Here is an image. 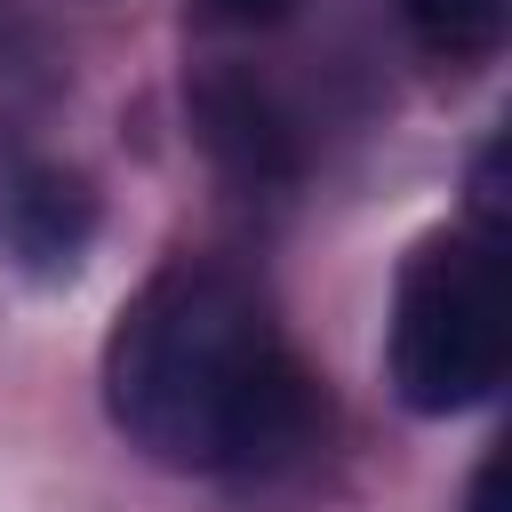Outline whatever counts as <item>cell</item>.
<instances>
[{
  "instance_id": "obj_1",
  "label": "cell",
  "mask_w": 512,
  "mask_h": 512,
  "mask_svg": "<svg viewBox=\"0 0 512 512\" xmlns=\"http://www.w3.org/2000/svg\"><path fill=\"white\" fill-rule=\"evenodd\" d=\"M104 416L168 472H272L312 440V376L240 272L176 256L104 336Z\"/></svg>"
},
{
  "instance_id": "obj_6",
  "label": "cell",
  "mask_w": 512,
  "mask_h": 512,
  "mask_svg": "<svg viewBox=\"0 0 512 512\" xmlns=\"http://www.w3.org/2000/svg\"><path fill=\"white\" fill-rule=\"evenodd\" d=\"M216 16H232V24H280L296 0H208Z\"/></svg>"
},
{
  "instance_id": "obj_7",
  "label": "cell",
  "mask_w": 512,
  "mask_h": 512,
  "mask_svg": "<svg viewBox=\"0 0 512 512\" xmlns=\"http://www.w3.org/2000/svg\"><path fill=\"white\" fill-rule=\"evenodd\" d=\"M464 512H496V456L472 472V488H464Z\"/></svg>"
},
{
  "instance_id": "obj_2",
  "label": "cell",
  "mask_w": 512,
  "mask_h": 512,
  "mask_svg": "<svg viewBox=\"0 0 512 512\" xmlns=\"http://www.w3.org/2000/svg\"><path fill=\"white\" fill-rule=\"evenodd\" d=\"M384 360H392V392L416 416H464L504 384V280L488 232L424 240L400 264Z\"/></svg>"
},
{
  "instance_id": "obj_5",
  "label": "cell",
  "mask_w": 512,
  "mask_h": 512,
  "mask_svg": "<svg viewBox=\"0 0 512 512\" xmlns=\"http://www.w3.org/2000/svg\"><path fill=\"white\" fill-rule=\"evenodd\" d=\"M432 56H480L504 40V0H392Z\"/></svg>"
},
{
  "instance_id": "obj_4",
  "label": "cell",
  "mask_w": 512,
  "mask_h": 512,
  "mask_svg": "<svg viewBox=\"0 0 512 512\" xmlns=\"http://www.w3.org/2000/svg\"><path fill=\"white\" fill-rule=\"evenodd\" d=\"M88 192L80 176L48 168V160H8L0 168V248L32 272H72V256L88 248Z\"/></svg>"
},
{
  "instance_id": "obj_3",
  "label": "cell",
  "mask_w": 512,
  "mask_h": 512,
  "mask_svg": "<svg viewBox=\"0 0 512 512\" xmlns=\"http://www.w3.org/2000/svg\"><path fill=\"white\" fill-rule=\"evenodd\" d=\"M192 128H200L208 160L224 176H240V184H288L296 160H304L296 152V120L272 104L264 80H248L232 64H216V72L192 80Z\"/></svg>"
}]
</instances>
